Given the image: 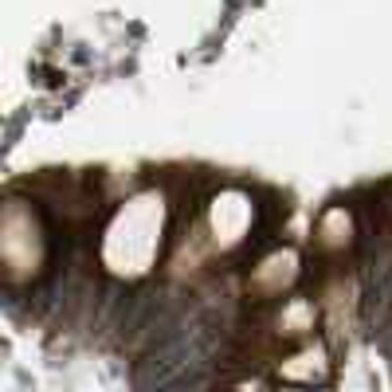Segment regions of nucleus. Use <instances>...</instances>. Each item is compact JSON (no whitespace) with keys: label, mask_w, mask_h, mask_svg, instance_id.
Here are the masks:
<instances>
[{"label":"nucleus","mask_w":392,"mask_h":392,"mask_svg":"<svg viewBox=\"0 0 392 392\" xmlns=\"http://www.w3.org/2000/svg\"><path fill=\"white\" fill-rule=\"evenodd\" d=\"M314 330V302L306 299H290L279 314V338H299V333H310Z\"/></svg>","instance_id":"nucleus-1"}]
</instances>
